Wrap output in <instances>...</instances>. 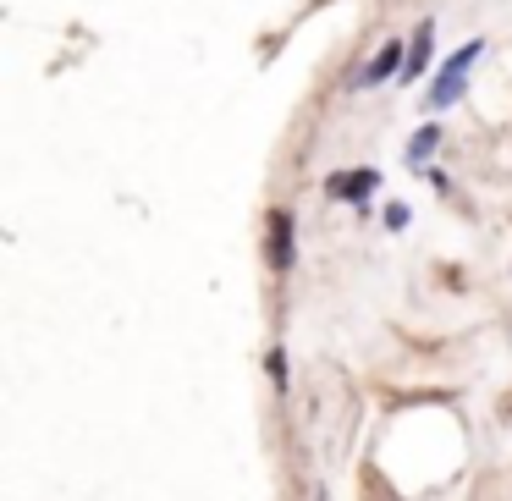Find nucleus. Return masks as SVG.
I'll use <instances>...</instances> for the list:
<instances>
[{"label": "nucleus", "instance_id": "f257e3e1", "mask_svg": "<svg viewBox=\"0 0 512 501\" xmlns=\"http://www.w3.org/2000/svg\"><path fill=\"white\" fill-rule=\"evenodd\" d=\"M479 50H485V45H463V50H457V56L441 67V72H435L430 94H424V105H430V111H446V105H457V100L468 94V67L479 61Z\"/></svg>", "mask_w": 512, "mask_h": 501}, {"label": "nucleus", "instance_id": "f03ea898", "mask_svg": "<svg viewBox=\"0 0 512 501\" xmlns=\"http://www.w3.org/2000/svg\"><path fill=\"white\" fill-rule=\"evenodd\" d=\"M270 270H292L298 259V237H292V210H270V243H265Z\"/></svg>", "mask_w": 512, "mask_h": 501}, {"label": "nucleus", "instance_id": "7ed1b4c3", "mask_svg": "<svg viewBox=\"0 0 512 501\" xmlns=\"http://www.w3.org/2000/svg\"><path fill=\"white\" fill-rule=\"evenodd\" d=\"M402 67H408V45H397V39H386V45H380V56L369 61V67L358 72V78H353V89H375V83H386L391 72L402 78Z\"/></svg>", "mask_w": 512, "mask_h": 501}, {"label": "nucleus", "instance_id": "20e7f679", "mask_svg": "<svg viewBox=\"0 0 512 501\" xmlns=\"http://www.w3.org/2000/svg\"><path fill=\"white\" fill-rule=\"evenodd\" d=\"M375 188H380V171H336V177L325 182L331 199H353V204H364Z\"/></svg>", "mask_w": 512, "mask_h": 501}, {"label": "nucleus", "instance_id": "39448f33", "mask_svg": "<svg viewBox=\"0 0 512 501\" xmlns=\"http://www.w3.org/2000/svg\"><path fill=\"white\" fill-rule=\"evenodd\" d=\"M430 39H435V23H419L413 28V45H408V67H402V83H419L430 72Z\"/></svg>", "mask_w": 512, "mask_h": 501}, {"label": "nucleus", "instance_id": "423d86ee", "mask_svg": "<svg viewBox=\"0 0 512 501\" xmlns=\"http://www.w3.org/2000/svg\"><path fill=\"white\" fill-rule=\"evenodd\" d=\"M435 144H441V127H435V122H430V127H419V133H413V144H408V160L424 171V155H430Z\"/></svg>", "mask_w": 512, "mask_h": 501}, {"label": "nucleus", "instance_id": "0eeeda50", "mask_svg": "<svg viewBox=\"0 0 512 501\" xmlns=\"http://www.w3.org/2000/svg\"><path fill=\"white\" fill-rule=\"evenodd\" d=\"M386 226H391V232H402V226H408V204H391V210H386Z\"/></svg>", "mask_w": 512, "mask_h": 501}, {"label": "nucleus", "instance_id": "6e6552de", "mask_svg": "<svg viewBox=\"0 0 512 501\" xmlns=\"http://www.w3.org/2000/svg\"><path fill=\"white\" fill-rule=\"evenodd\" d=\"M270 375H276V386H287V358H281V347L270 353Z\"/></svg>", "mask_w": 512, "mask_h": 501}]
</instances>
